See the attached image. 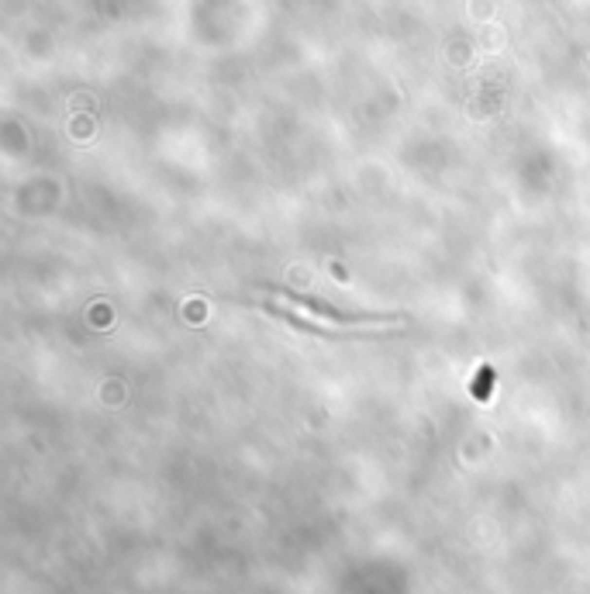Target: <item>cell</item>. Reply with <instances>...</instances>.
Wrapping results in <instances>:
<instances>
[{"label":"cell","instance_id":"cell-1","mask_svg":"<svg viewBox=\"0 0 590 594\" xmlns=\"http://www.w3.org/2000/svg\"><path fill=\"white\" fill-rule=\"evenodd\" d=\"M280 301L293 304V308H301V311H311L318 318H328V321H335V325H387L390 318L387 315H352V311H339V308H328L321 301H314V297H293V294H280Z\"/></svg>","mask_w":590,"mask_h":594}]
</instances>
